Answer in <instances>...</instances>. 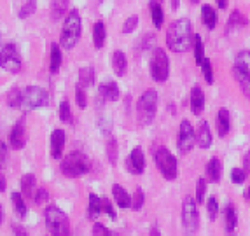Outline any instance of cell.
I'll list each match as a JSON object with an SVG mask.
<instances>
[{"label": "cell", "mask_w": 250, "mask_h": 236, "mask_svg": "<svg viewBox=\"0 0 250 236\" xmlns=\"http://www.w3.org/2000/svg\"><path fill=\"white\" fill-rule=\"evenodd\" d=\"M167 46L173 53H186L192 46V28L188 18L175 20L168 26L167 32Z\"/></svg>", "instance_id": "6da1fadb"}, {"label": "cell", "mask_w": 250, "mask_h": 236, "mask_svg": "<svg viewBox=\"0 0 250 236\" xmlns=\"http://www.w3.org/2000/svg\"><path fill=\"white\" fill-rule=\"evenodd\" d=\"M81 33H83V21H81L79 11L74 9L65 18L62 35H60V44L63 49H74L81 39Z\"/></svg>", "instance_id": "7a4b0ae2"}, {"label": "cell", "mask_w": 250, "mask_h": 236, "mask_svg": "<svg viewBox=\"0 0 250 236\" xmlns=\"http://www.w3.org/2000/svg\"><path fill=\"white\" fill-rule=\"evenodd\" d=\"M158 112V93L154 89H147L137 102V119L140 126H149Z\"/></svg>", "instance_id": "3957f363"}, {"label": "cell", "mask_w": 250, "mask_h": 236, "mask_svg": "<svg viewBox=\"0 0 250 236\" xmlns=\"http://www.w3.org/2000/svg\"><path fill=\"white\" fill-rule=\"evenodd\" d=\"M62 173L68 178L81 177L86 175L91 170V161L88 159V156L83 152H70L68 156H65L62 159Z\"/></svg>", "instance_id": "277c9868"}, {"label": "cell", "mask_w": 250, "mask_h": 236, "mask_svg": "<svg viewBox=\"0 0 250 236\" xmlns=\"http://www.w3.org/2000/svg\"><path fill=\"white\" fill-rule=\"evenodd\" d=\"M46 226L51 236H70V222L67 214L56 205H49L46 208Z\"/></svg>", "instance_id": "5b68a950"}, {"label": "cell", "mask_w": 250, "mask_h": 236, "mask_svg": "<svg viewBox=\"0 0 250 236\" xmlns=\"http://www.w3.org/2000/svg\"><path fill=\"white\" fill-rule=\"evenodd\" d=\"M49 104V95L44 87L39 86H26L25 89H21V100L20 107L21 110H35V108L46 107Z\"/></svg>", "instance_id": "8992f818"}, {"label": "cell", "mask_w": 250, "mask_h": 236, "mask_svg": "<svg viewBox=\"0 0 250 236\" xmlns=\"http://www.w3.org/2000/svg\"><path fill=\"white\" fill-rule=\"evenodd\" d=\"M182 226L188 236H194L200 228V212L198 201L192 196H186L182 203Z\"/></svg>", "instance_id": "52a82bcc"}, {"label": "cell", "mask_w": 250, "mask_h": 236, "mask_svg": "<svg viewBox=\"0 0 250 236\" xmlns=\"http://www.w3.org/2000/svg\"><path fill=\"white\" fill-rule=\"evenodd\" d=\"M154 161L158 170L167 180H175L179 173V166H177V157L167 149V147H159L154 154Z\"/></svg>", "instance_id": "ba28073f"}, {"label": "cell", "mask_w": 250, "mask_h": 236, "mask_svg": "<svg viewBox=\"0 0 250 236\" xmlns=\"http://www.w3.org/2000/svg\"><path fill=\"white\" fill-rule=\"evenodd\" d=\"M150 77L156 83H165L170 77V60H168L167 51L161 47L154 49L152 58H150Z\"/></svg>", "instance_id": "9c48e42d"}, {"label": "cell", "mask_w": 250, "mask_h": 236, "mask_svg": "<svg viewBox=\"0 0 250 236\" xmlns=\"http://www.w3.org/2000/svg\"><path fill=\"white\" fill-rule=\"evenodd\" d=\"M0 68L11 72V74H18L21 70V56L18 47L14 46L13 42L5 44L0 49Z\"/></svg>", "instance_id": "30bf717a"}, {"label": "cell", "mask_w": 250, "mask_h": 236, "mask_svg": "<svg viewBox=\"0 0 250 236\" xmlns=\"http://www.w3.org/2000/svg\"><path fill=\"white\" fill-rule=\"evenodd\" d=\"M194 144H196V133H194V128H192V125L188 119H184L182 123H180L179 138H177V147H179L180 154L191 152Z\"/></svg>", "instance_id": "8fae6325"}, {"label": "cell", "mask_w": 250, "mask_h": 236, "mask_svg": "<svg viewBox=\"0 0 250 236\" xmlns=\"http://www.w3.org/2000/svg\"><path fill=\"white\" fill-rule=\"evenodd\" d=\"M126 168H128L129 173L133 175H142L146 170V156H144L142 147H135L131 150V154L126 159Z\"/></svg>", "instance_id": "7c38bea8"}, {"label": "cell", "mask_w": 250, "mask_h": 236, "mask_svg": "<svg viewBox=\"0 0 250 236\" xmlns=\"http://www.w3.org/2000/svg\"><path fill=\"white\" fill-rule=\"evenodd\" d=\"M9 142H11V147L13 149H23L26 144V128L23 125V121L16 123L14 128L9 133Z\"/></svg>", "instance_id": "4fadbf2b"}, {"label": "cell", "mask_w": 250, "mask_h": 236, "mask_svg": "<svg viewBox=\"0 0 250 236\" xmlns=\"http://www.w3.org/2000/svg\"><path fill=\"white\" fill-rule=\"evenodd\" d=\"M63 149H65V131L54 129L51 133V156H53V159H62Z\"/></svg>", "instance_id": "5bb4252c"}, {"label": "cell", "mask_w": 250, "mask_h": 236, "mask_svg": "<svg viewBox=\"0 0 250 236\" xmlns=\"http://www.w3.org/2000/svg\"><path fill=\"white\" fill-rule=\"evenodd\" d=\"M119 87H117L116 83L112 81H107V83H102L98 86V96L105 102H117L119 100Z\"/></svg>", "instance_id": "9a60e30c"}, {"label": "cell", "mask_w": 250, "mask_h": 236, "mask_svg": "<svg viewBox=\"0 0 250 236\" xmlns=\"http://www.w3.org/2000/svg\"><path fill=\"white\" fill-rule=\"evenodd\" d=\"M205 173H207V178H208V182L212 184H219L221 182V177H222V163L219 157H212L207 166H205Z\"/></svg>", "instance_id": "2e32d148"}, {"label": "cell", "mask_w": 250, "mask_h": 236, "mask_svg": "<svg viewBox=\"0 0 250 236\" xmlns=\"http://www.w3.org/2000/svg\"><path fill=\"white\" fill-rule=\"evenodd\" d=\"M205 110V93L200 86L191 89V112L194 116H201Z\"/></svg>", "instance_id": "e0dca14e"}, {"label": "cell", "mask_w": 250, "mask_h": 236, "mask_svg": "<svg viewBox=\"0 0 250 236\" xmlns=\"http://www.w3.org/2000/svg\"><path fill=\"white\" fill-rule=\"evenodd\" d=\"M196 142L201 149L212 147L213 138H212V131H210V126L207 121H201L200 123V128H198V133H196Z\"/></svg>", "instance_id": "ac0fdd59"}, {"label": "cell", "mask_w": 250, "mask_h": 236, "mask_svg": "<svg viewBox=\"0 0 250 236\" xmlns=\"http://www.w3.org/2000/svg\"><path fill=\"white\" fill-rule=\"evenodd\" d=\"M231 129V116L228 108H221L217 112V133L219 137H226Z\"/></svg>", "instance_id": "d6986e66"}, {"label": "cell", "mask_w": 250, "mask_h": 236, "mask_svg": "<svg viewBox=\"0 0 250 236\" xmlns=\"http://www.w3.org/2000/svg\"><path fill=\"white\" fill-rule=\"evenodd\" d=\"M112 196L116 199V203L119 208H129L131 207V196L128 194V191L125 189L119 184H114L112 186Z\"/></svg>", "instance_id": "ffe728a7"}, {"label": "cell", "mask_w": 250, "mask_h": 236, "mask_svg": "<svg viewBox=\"0 0 250 236\" xmlns=\"http://www.w3.org/2000/svg\"><path fill=\"white\" fill-rule=\"evenodd\" d=\"M112 68L117 77H123V75L126 74V70H128V60H126V54L123 53V51H114Z\"/></svg>", "instance_id": "44dd1931"}, {"label": "cell", "mask_w": 250, "mask_h": 236, "mask_svg": "<svg viewBox=\"0 0 250 236\" xmlns=\"http://www.w3.org/2000/svg\"><path fill=\"white\" fill-rule=\"evenodd\" d=\"M105 41H107V30H105L104 21H96L93 26V44L96 49H102L105 46Z\"/></svg>", "instance_id": "7402d4cb"}, {"label": "cell", "mask_w": 250, "mask_h": 236, "mask_svg": "<svg viewBox=\"0 0 250 236\" xmlns=\"http://www.w3.org/2000/svg\"><path fill=\"white\" fill-rule=\"evenodd\" d=\"M201 21H203V25L208 30H213L217 26V13L212 5L205 4L201 7Z\"/></svg>", "instance_id": "603a6c76"}, {"label": "cell", "mask_w": 250, "mask_h": 236, "mask_svg": "<svg viewBox=\"0 0 250 236\" xmlns=\"http://www.w3.org/2000/svg\"><path fill=\"white\" fill-rule=\"evenodd\" d=\"M236 224H238V215H236V210H234L233 205H228L224 208V228L226 233L229 235V233H234L236 229Z\"/></svg>", "instance_id": "cb8c5ba5"}, {"label": "cell", "mask_w": 250, "mask_h": 236, "mask_svg": "<svg viewBox=\"0 0 250 236\" xmlns=\"http://www.w3.org/2000/svg\"><path fill=\"white\" fill-rule=\"evenodd\" d=\"M37 0H18V16L21 20H26L35 13Z\"/></svg>", "instance_id": "d4e9b609"}, {"label": "cell", "mask_w": 250, "mask_h": 236, "mask_svg": "<svg viewBox=\"0 0 250 236\" xmlns=\"http://www.w3.org/2000/svg\"><path fill=\"white\" fill-rule=\"evenodd\" d=\"M149 9H150V18H152V23H154V26L159 30L163 26V23H165V13H163L161 4H159L158 0H150Z\"/></svg>", "instance_id": "484cf974"}, {"label": "cell", "mask_w": 250, "mask_h": 236, "mask_svg": "<svg viewBox=\"0 0 250 236\" xmlns=\"http://www.w3.org/2000/svg\"><path fill=\"white\" fill-rule=\"evenodd\" d=\"M35 191V177L32 173H26L25 177L21 178V194L23 198L34 199V193Z\"/></svg>", "instance_id": "4316f807"}, {"label": "cell", "mask_w": 250, "mask_h": 236, "mask_svg": "<svg viewBox=\"0 0 250 236\" xmlns=\"http://www.w3.org/2000/svg\"><path fill=\"white\" fill-rule=\"evenodd\" d=\"M234 68H238L240 72H243V74L250 77V51H240L236 54Z\"/></svg>", "instance_id": "83f0119b"}, {"label": "cell", "mask_w": 250, "mask_h": 236, "mask_svg": "<svg viewBox=\"0 0 250 236\" xmlns=\"http://www.w3.org/2000/svg\"><path fill=\"white\" fill-rule=\"evenodd\" d=\"M62 62H63V56H62V47L58 44H53L51 46V60H49V70L53 74L60 70V66H62Z\"/></svg>", "instance_id": "f1b7e54d"}, {"label": "cell", "mask_w": 250, "mask_h": 236, "mask_svg": "<svg viewBox=\"0 0 250 236\" xmlns=\"http://www.w3.org/2000/svg\"><path fill=\"white\" fill-rule=\"evenodd\" d=\"M95 84V68L93 66H84L79 70V86H83L84 89L86 87H91Z\"/></svg>", "instance_id": "f546056e"}, {"label": "cell", "mask_w": 250, "mask_h": 236, "mask_svg": "<svg viewBox=\"0 0 250 236\" xmlns=\"http://www.w3.org/2000/svg\"><path fill=\"white\" fill-rule=\"evenodd\" d=\"M102 198H98L96 194H89V201H88V217L91 220H96L98 215L102 214Z\"/></svg>", "instance_id": "4dcf8cb0"}, {"label": "cell", "mask_w": 250, "mask_h": 236, "mask_svg": "<svg viewBox=\"0 0 250 236\" xmlns=\"http://www.w3.org/2000/svg\"><path fill=\"white\" fill-rule=\"evenodd\" d=\"M68 11V0H53V4H51V16L53 20H60L67 14Z\"/></svg>", "instance_id": "1f68e13d"}, {"label": "cell", "mask_w": 250, "mask_h": 236, "mask_svg": "<svg viewBox=\"0 0 250 236\" xmlns=\"http://www.w3.org/2000/svg\"><path fill=\"white\" fill-rule=\"evenodd\" d=\"M247 25H249V20L243 16L242 11H236V9H234L229 16V21H228V28L229 30L236 28L238 30V28H242V26H247Z\"/></svg>", "instance_id": "d6a6232c"}, {"label": "cell", "mask_w": 250, "mask_h": 236, "mask_svg": "<svg viewBox=\"0 0 250 236\" xmlns=\"http://www.w3.org/2000/svg\"><path fill=\"white\" fill-rule=\"evenodd\" d=\"M192 46H194V62H196V65H201L205 60V46L201 35H198V33L192 35Z\"/></svg>", "instance_id": "836d02e7"}, {"label": "cell", "mask_w": 250, "mask_h": 236, "mask_svg": "<svg viewBox=\"0 0 250 236\" xmlns=\"http://www.w3.org/2000/svg\"><path fill=\"white\" fill-rule=\"evenodd\" d=\"M11 199H13L14 212H16L18 215H20L21 219H23V217H26V214H28V208H26V203H25V198H23V194H21V193H13Z\"/></svg>", "instance_id": "e575fe53"}, {"label": "cell", "mask_w": 250, "mask_h": 236, "mask_svg": "<svg viewBox=\"0 0 250 236\" xmlns=\"http://www.w3.org/2000/svg\"><path fill=\"white\" fill-rule=\"evenodd\" d=\"M233 74H234V79L238 81V84H240V87H242L243 95L250 100V77L243 74V72H240L238 68H233Z\"/></svg>", "instance_id": "d590c367"}, {"label": "cell", "mask_w": 250, "mask_h": 236, "mask_svg": "<svg viewBox=\"0 0 250 236\" xmlns=\"http://www.w3.org/2000/svg\"><path fill=\"white\" fill-rule=\"evenodd\" d=\"M207 214H208L210 220H215L219 215V201H217L215 196H210L208 201H207Z\"/></svg>", "instance_id": "8d00e7d4"}, {"label": "cell", "mask_w": 250, "mask_h": 236, "mask_svg": "<svg viewBox=\"0 0 250 236\" xmlns=\"http://www.w3.org/2000/svg\"><path fill=\"white\" fill-rule=\"evenodd\" d=\"M144 203H146V194H144V191L138 187V189L135 191L133 198H131V208H133L135 212L142 210Z\"/></svg>", "instance_id": "74e56055"}, {"label": "cell", "mask_w": 250, "mask_h": 236, "mask_svg": "<svg viewBox=\"0 0 250 236\" xmlns=\"http://www.w3.org/2000/svg\"><path fill=\"white\" fill-rule=\"evenodd\" d=\"M201 72H203V77H205V81L208 84H213V70H212V62H210L207 56H205V60H203V63H201Z\"/></svg>", "instance_id": "f35d334b"}, {"label": "cell", "mask_w": 250, "mask_h": 236, "mask_svg": "<svg viewBox=\"0 0 250 236\" xmlns=\"http://www.w3.org/2000/svg\"><path fill=\"white\" fill-rule=\"evenodd\" d=\"M107 156H108L110 165H116L117 163V142H116V138H110V140L107 142Z\"/></svg>", "instance_id": "ab89813d"}, {"label": "cell", "mask_w": 250, "mask_h": 236, "mask_svg": "<svg viewBox=\"0 0 250 236\" xmlns=\"http://www.w3.org/2000/svg\"><path fill=\"white\" fill-rule=\"evenodd\" d=\"M60 119L63 123H72V110H70V104L67 100H63L60 104Z\"/></svg>", "instance_id": "60d3db41"}, {"label": "cell", "mask_w": 250, "mask_h": 236, "mask_svg": "<svg viewBox=\"0 0 250 236\" xmlns=\"http://www.w3.org/2000/svg\"><path fill=\"white\" fill-rule=\"evenodd\" d=\"M205 194H207V178L200 177L196 184V201L198 203H205Z\"/></svg>", "instance_id": "b9f144b4"}, {"label": "cell", "mask_w": 250, "mask_h": 236, "mask_svg": "<svg viewBox=\"0 0 250 236\" xmlns=\"http://www.w3.org/2000/svg\"><path fill=\"white\" fill-rule=\"evenodd\" d=\"M75 100H77V105H79L81 108L88 107V96H86V89H84L83 86H79V84H77V87H75Z\"/></svg>", "instance_id": "7bdbcfd3"}, {"label": "cell", "mask_w": 250, "mask_h": 236, "mask_svg": "<svg viewBox=\"0 0 250 236\" xmlns=\"http://www.w3.org/2000/svg\"><path fill=\"white\" fill-rule=\"evenodd\" d=\"M20 100H21V89H20V87H14V89H11V93L7 95L9 107L18 108V107H20Z\"/></svg>", "instance_id": "ee69618b"}, {"label": "cell", "mask_w": 250, "mask_h": 236, "mask_svg": "<svg viewBox=\"0 0 250 236\" xmlns=\"http://www.w3.org/2000/svg\"><path fill=\"white\" fill-rule=\"evenodd\" d=\"M247 177H249V175L245 173L243 168H233V170H231V182L233 184H238V186H240V184L245 182Z\"/></svg>", "instance_id": "f6af8a7d"}, {"label": "cell", "mask_w": 250, "mask_h": 236, "mask_svg": "<svg viewBox=\"0 0 250 236\" xmlns=\"http://www.w3.org/2000/svg\"><path fill=\"white\" fill-rule=\"evenodd\" d=\"M138 26V16H129L123 25V33H131L135 32Z\"/></svg>", "instance_id": "bcb514c9"}, {"label": "cell", "mask_w": 250, "mask_h": 236, "mask_svg": "<svg viewBox=\"0 0 250 236\" xmlns=\"http://www.w3.org/2000/svg\"><path fill=\"white\" fill-rule=\"evenodd\" d=\"M93 236H116V235L108 228H105L104 224L95 222V226H93Z\"/></svg>", "instance_id": "7dc6e473"}, {"label": "cell", "mask_w": 250, "mask_h": 236, "mask_svg": "<svg viewBox=\"0 0 250 236\" xmlns=\"http://www.w3.org/2000/svg\"><path fill=\"white\" fill-rule=\"evenodd\" d=\"M102 210L107 214L110 219H116V210H114V207H112V203H110V199L108 198H102Z\"/></svg>", "instance_id": "c3c4849f"}, {"label": "cell", "mask_w": 250, "mask_h": 236, "mask_svg": "<svg viewBox=\"0 0 250 236\" xmlns=\"http://www.w3.org/2000/svg\"><path fill=\"white\" fill-rule=\"evenodd\" d=\"M47 198H49V193H47L46 189H39L37 193L34 194V201L37 205H42V203H46Z\"/></svg>", "instance_id": "681fc988"}, {"label": "cell", "mask_w": 250, "mask_h": 236, "mask_svg": "<svg viewBox=\"0 0 250 236\" xmlns=\"http://www.w3.org/2000/svg\"><path fill=\"white\" fill-rule=\"evenodd\" d=\"M5 159H7V145L0 140V168L5 165Z\"/></svg>", "instance_id": "f907efd6"}, {"label": "cell", "mask_w": 250, "mask_h": 236, "mask_svg": "<svg viewBox=\"0 0 250 236\" xmlns=\"http://www.w3.org/2000/svg\"><path fill=\"white\" fill-rule=\"evenodd\" d=\"M13 231H14V236H28L26 229L23 228V226H20V224H13Z\"/></svg>", "instance_id": "816d5d0a"}, {"label": "cell", "mask_w": 250, "mask_h": 236, "mask_svg": "<svg viewBox=\"0 0 250 236\" xmlns=\"http://www.w3.org/2000/svg\"><path fill=\"white\" fill-rule=\"evenodd\" d=\"M243 170H245L247 175L250 173V152H247L245 156H243Z\"/></svg>", "instance_id": "f5cc1de1"}, {"label": "cell", "mask_w": 250, "mask_h": 236, "mask_svg": "<svg viewBox=\"0 0 250 236\" xmlns=\"http://www.w3.org/2000/svg\"><path fill=\"white\" fill-rule=\"evenodd\" d=\"M5 187H7V180H5V177L2 173H0V193H4Z\"/></svg>", "instance_id": "db71d44e"}, {"label": "cell", "mask_w": 250, "mask_h": 236, "mask_svg": "<svg viewBox=\"0 0 250 236\" xmlns=\"http://www.w3.org/2000/svg\"><path fill=\"white\" fill-rule=\"evenodd\" d=\"M215 2H217V7L224 11V9H228V2H229V0H215Z\"/></svg>", "instance_id": "11a10c76"}, {"label": "cell", "mask_w": 250, "mask_h": 236, "mask_svg": "<svg viewBox=\"0 0 250 236\" xmlns=\"http://www.w3.org/2000/svg\"><path fill=\"white\" fill-rule=\"evenodd\" d=\"M150 236H161V233H159L158 226H152V228H150Z\"/></svg>", "instance_id": "9f6ffc18"}, {"label": "cell", "mask_w": 250, "mask_h": 236, "mask_svg": "<svg viewBox=\"0 0 250 236\" xmlns=\"http://www.w3.org/2000/svg\"><path fill=\"white\" fill-rule=\"evenodd\" d=\"M177 7H179V0H171V9L177 11Z\"/></svg>", "instance_id": "6f0895ef"}, {"label": "cell", "mask_w": 250, "mask_h": 236, "mask_svg": "<svg viewBox=\"0 0 250 236\" xmlns=\"http://www.w3.org/2000/svg\"><path fill=\"white\" fill-rule=\"evenodd\" d=\"M191 2H192V4H200L201 0H191Z\"/></svg>", "instance_id": "680465c9"}, {"label": "cell", "mask_w": 250, "mask_h": 236, "mask_svg": "<svg viewBox=\"0 0 250 236\" xmlns=\"http://www.w3.org/2000/svg\"><path fill=\"white\" fill-rule=\"evenodd\" d=\"M247 198L250 199V189H247Z\"/></svg>", "instance_id": "91938a15"}, {"label": "cell", "mask_w": 250, "mask_h": 236, "mask_svg": "<svg viewBox=\"0 0 250 236\" xmlns=\"http://www.w3.org/2000/svg\"><path fill=\"white\" fill-rule=\"evenodd\" d=\"M0 220H2V207H0Z\"/></svg>", "instance_id": "94428289"}, {"label": "cell", "mask_w": 250, "mask_h": 236, "mask_svg": "<svg viewBox=\"0 0 250 236\" xmlns=\"http://www.w3.org/2000/svg\"><path fill=\"white\" fill-rule=\"evenodd\" d=\"M228 236H236V235H234V233H229V235H228Z\"/></svg>", "instance_id": "6125c7cd"}]
</instances>
